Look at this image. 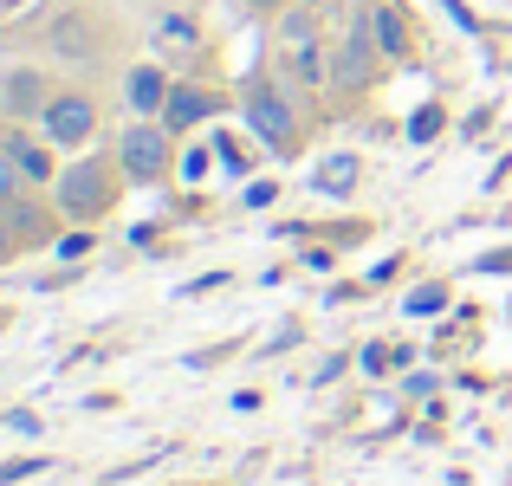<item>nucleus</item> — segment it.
<instances>
[{
	"label": "nucleus",
	"instance_id": "1",
	"mask_svg": "<svg viewBox=\"0 0 512 486\" xmlns=\"http://www.w3.org/2000/svg\"><path fill=\"white\" fill-rule=\"evenodd\" d=\"M117 175H124V162H111V156H78L72 169H59V214L65 221H78V227H91V221H104L111 214V201H117Z\"/></svg>",
	"mask_w": 512,
	"mask_h": 486
},
{
	"label": "nucleus",
	"instance_id": "2",
	"mask_svg": "<svg viewBox=\"0 0 512 486\" xmlns=\"http://www.w3.org/2000/svg\"><path fill=\"white\" fill-rule=\"evenodd\" d=\"M175 130L163 117H137V124L117 137V162H124V182H163L169 162H175Z\"/></svg>",
	"mask_w": 512,
	"mask_h": 486
},
{
	"label": "nucleus",
	"instance_id": "3",
	"mask_svg": "<svg viewBox=\"0 0 512 486\" xmlns=\"http://www.w3.org/2000/svg\"><path fill=\"white\" fill-rule=\"evenodd\" d=\"M39 130H46V143H59V150H78V143H91V130H98V104H91L85 91H52L46 111H39Z\"/></svg>",
	"mask_w": 512,
	"mask_h": 486
},
{
	"label": "nucleus",
	"instance_id": "4",
	"mask_svg": "<svg viewBox=\"0 0 512 486\" xmlns=\"http://www.w3.org/2000/svg\"><path fill=\"white\" fill-rule=\"evenodd\" d=\"M247 124H253V137L266 143V150H292L299 143V117H292V104L279 98V91H253L247 98Z\"/></svg>",
	"mask_w": 512,
	"mask_h": 486
},
{
	"label": "nucleus",
	"instance_id": "5",
	"mask_svg": "<svg viewBox=\"0 0 512 486\" xmlns=\"http://www.w3.org/2000/svg\"><path fill=\"white\" fill-rule=\"evenodd\" d=\"M370 72H376V39H370V26H357V33L338 46V59H331V85H338V91H363Z\"/></svg>",
	"mask_w": 512,
	"mask_h": 486
},
{
	"label": "nucleus",
	"instance_id": "6",
	"mask_svg": "<svg viewBox=\"0 0 512 486\" xmlns=\"http://www.w3.org/2000/svg\"><path fill=\"white\" fill-rule=\"evenodd\" d=\"M363 26H370V39H376L383 59H409V20H402L396 0H376V7L363 13Z\"/></svg>",
	"mask_w": 512,
	"mask_h": 486
},
{
	"label": "nucleus",
	"instance_id": "7",
	"mask_svg": "<svg viewBox=\"0 0 512 486\" xmlns=\"http://www.w3.org/2000/svg\"><path fill=\"white\" fill-rule=\"evenodd\" d=\"M169 78H163V65H137V72L124 78V98H130V111L137 117H163L169 111Z\"/></svg>",
	"mask_w": 512,
	"mask_h": 486
},
{
	"label": "nucleus",
	"instance_id": "8",
	"mask_svg": "<svg viewBox=\"0 0 512 486\" xmlns=\"http://www.w3.org/2000/svg\"><path fill=\"white\" fill-rule=\"evenodd\" d=\"M208 111H214V98H208L201 85H175V91H169V111H163V124L175 130V137H182V130H195Z\"/></svg>",
	"mask_w": 512,
	"mask_h": 486
},
{
	"label": "nucleus",
	"instance_id": "9",
	"mask_svg": "<svg viewBox=\"0 0 512 486\" xmlns=\"http://www.w3.org/2000/svg\"><path fill=\"white\" fill-rule=\"evenodd\" d=\"M0 104H7L13 117H39V111H46V85H39V72H13L7 85H0Z\"/></svg>",
	"mask_w": 512,
	"mask_h": 486
},
{
	"label": "nucleus",
	"instance_id": "10",
	"mask_svg": "<svg viewBox=\"0 0 512 486\" xmlns=\"http://www.w3.org/2000/svg\"><path fill=\"white\" fill-rule=\"evenodd\" d=\"M7 150H13V162H20V169H26V182H52V156H46V143L7 137Z\"/></svg>",
	"mask_w": 512,
	"mask_h": 486
},
{
	"label": "nucleus",
	"instance_id": "11",
	"mask_svg": "<svg viewBox=\"0 0 512 486\" xmlns=\"http://www.w3.org/2000/svg\"><path fill=\"white\" fill-rule=\"evenodd\" d=\"M292 72H299L305 85H325V78H331V59L318 52V39H305V46H292Z\"/></svg>",
	"mask_w": 512,
	"mask_h": 486
},
{
	"label": "nucleus",
	"instance_id": "12",
	"mask_svg": "<svg viewBox=\"0 0 512 486\" xmlns=\"http://www.w3.org/2000/svg\"><path fill=\"white\" fill-rule=\"evenodd\" d=\"M350 182H357V156H331V162H318V188H331V195H344Z\"/></svg>",
	"mask_w": 512,
	"mask_h": 486
},
{
	"label": "nucleus",
	"instance_id": "13",
	"mask_svg": "<svg viewBox=\"0 0 512 486\" xmlns=\"http://www.w3.org/2000/svg\"><path fill=\"white\" fill-rule=\"evenodd\" d=\"M26 188V169L13 162V150H0V208H13V195Z\"/></svg>",
	"mask_w": 512,
	"mask_h": 486
},
{
	"label": "nucleus",
	"instance_id": "14",
	"mask_svg": "<svg viewBox=\"0 0 512 486\" xmlns=\"http://www.w3.org/2000/svg\"><path fill=\"white\" fill-rule=\"evenodd\" d=\"M312 33H318V13H312V7H292V13H286V39H292V46H305Z\"/></svg>",
	"mask_w": 512,
	"mask_h": 486
},
{
	"label": "nucleus",
	"instance_id": "15",
	"mask_svg": "<svg viewBox=\"0 0 512 486\" xmlns=\"http://www.w3.org/2000/svg\"><path fill=\"white\" fill-rule=\"evenodd\" d=\"M441 299H448V292H441V286H428V292H415V299H409V312H435Z\"/></svg>",
	"mask_w": 512,
	"mask_h": 486
},
{
	"label": "nucleus",
	"instance_id": "16",
	"mask_svg": "<svg viewBox=\"0 0 512 486\" xmlns=\"http://www.w3.org/2000/svg\"><path fill=\"white\" fill-rule=\"evenodd\" d=\"M13 247H20V234H13V227H7V214H0V266L13 260Z\"/></svg>",
	"mask_w": 512,
	"mask_h": 486
},
{
	"label": "nucleus",
	"instance_id": "17",
	"mask_svg": "<svg viewBox=\"0 0 512 486\" xmlns=\"http://www.w3.org/2000/svg\"><path fill=\"white\" fill-rule=\"evenodd\" d=\"M240 7H253V13H273V7H286V0H240Z\"/></svg>",
	"mask_w": 512,
	"mask_h": 486
}]
</instances>
